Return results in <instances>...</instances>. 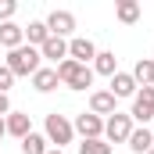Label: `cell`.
I'll list each match as a JSON object with an SVG mask.
<instances>
[{
	"instance_id": "cell-1",
	"label": "cell",
	"mask_w": 154,
	"mask_h": 154,
	"mask_svg": "<svg viewBox=\"0 0 154 154\" xmlns=\"http://www.w3.org/2000/svg\"><path fill=\"white\" fill-rule=\"evenodd\" d=\"M39 50L36 47H29V43H22V47H14L11 54H7V68H11V75H36L39 72Z\"/></svg>"
},
{
	"instance_id": "cell-2",
	"label": "cell",
	"mask_w": 154,
	"mask_h": 154,
	"mask_svg": "<svg viewBox=\"0 0 154 154\" xmlns=\"http://www.w3.org/2000/svg\"><path fill=\"white\" fill-rule=\"evenodd\" d=\"M57 79H61L68 90H86V86H93V68H90V65H79L72 57H65V61L57 65Z\"/></svg>"
},
{
	"instance_id": "cell-3",
	"label": "cell",
	"mask_w": 154,
	"mask_h": 154,
	"mask_svg": "<svg viewBox=\"0 0 154 154\" xmlns=\"http://www.w3.org/2000/svg\"><path fill=\"white\" fill-rule=\"evenodd\" d=\"M72 136H75V125H72L65 115H57V111L47 115V140L57 143V151H61L65 143H72Z\"/></svg>"
},
{
	"instance_id": "cell-4",
	"label": "cell",
	"mask_w": 154,
	"mask_h": 154,
	"mask_svg": "<svg viewBox=\"0 0 154 154\" xmlns=\"http://www.w3.org/2000/svg\"><path fill=\"white\" fill-rule=\"evenodd\" d=\"M133 122H154V86H143V90H136V97H133V111H129Z\"/></svg>"
},
{
	"instance_id": "cell-5",
	"label": "cell",
	"mask_w": 154,
	"mask_h": 154,
	"mask_svg": "<svg viewBox=\"0 0 154 154\" xmlns=\"http://www.w3.org/2000/svg\"><path fill=\"white\" fill-rule=\"evenodd\" d=\"M129 133H133V118L122 115V111H115V115L104 122V140H111V143H125Z\"/></svg>"
},
{
	"instance_id": "cell-6",
	"label": "cell",
	"mask_w": 154,
	"mask_h": 154,
	"mask_svg": "<svg viewBox=\"0 0 154 154\" xmlns=\"http://www.w3.org/2000/svg\"><path fill=\"white\" fill-rule=\"evenodd\" d=\"M75 133H82V140H104V118L82 111V115L75 118Z\"/></svg>"
},
{
	"instance_id": "cell-7",
	"label": "cell",
	"mask_w": 154,
	"mask_h": 154,
	"mask_svg": "<svg viewBox=\"0 0 154 154\" xmlns=\"http://www.w3.org/2000/svg\"><path fill=\"white\" fill-rule=\"evenodd\" d=\"M115 104H118V100L111 97V90H93V93H90V115H97V118H100V115L111 118L118 111Z\"/></svg>"
},
{
	"instance_id": "cell-8",
	"label": "cell",
	"mask_w": 154,
	"mask_h": 154,
	"mask_svg": "<svg viewBox=\"0 0 154 154\" xmlns=\"http://www.w3.org/2000/svg\"><path fill=\"white\" fill-rule=\"evenodd\" d=\"M47 29H50V36H61V39H65L72 29H75V14H72V11H50Z\"/></svg>"
},
{
	"instance_id": "cell-9",
	"label": "cell",
	"mask_w": 154,
	"mask_h": 154,
	"mask_svg": "<svg viewBox=\"0 0 154 154\" xmlns=\"http://www.w3.org/2000/svg\"><path fill=\"white\" fill-rule=\"evenodd\" d=\"M68 57H72V61H79V65H90V61L97 57V47H93V39L75 36L72 43H68Z\"/></svg>"
},
{
	"instance_id": "cell-10",
	"label": "cell",
	"mask_w": 154,
	"mask_h": 154,
	"mask_svg": "<svg viewBox=\"0 0 154 154\" xmlns=\"http://www.w3.org/2000/svg\"><path fill=\"white\" fill-rule=\"evenodd\" d=\"M136 90H140V86H136V79H133V72H115V75H111V97H136Z\"/></svg>"
},
{
	"instance_id": "cell-11",
	"label": "cell",
	"mask_w": 154,
	"mask_h": 154,
	"mask_svg": "<svg viewBox=\"0 0 154 154\" xmlns=\"http://www.w3.org/2000/svg\"><path fill=\"white\" fill-rule=\"evenodd\" d=\"M39 57H47V61H57V65H61V61L68 57V43H65L61 36H50L43 47H39Z\"/></svg>"
},
{
	"instance_id": "cell-12",
	"label": "cell",
	"mask_w": 154,
	"mask_h": 154,
	"mask_svg": "<svg viewBox=\"0 0 154 154\" xmlns=\"http://www.w3.org/2000/svg\"><path fill=\"white\" fill-rule=\"evenodd\" d=\"M4 129H7L11 136H18V140H25V136L32 133V125H29V115H22V111H11V115L4 118Z\"/></svg>"
},
{
	"instance_id": "cell-13",
	"label": "cell",
	"mask_w": 154,
	"mask_h": 154,
	"mask_svg": "<svg viewBox=\"0 0 154 154\" xmlns=\"http://www.w3.org/2000/svg\"><path fill=\"white\" fill-rule=\"evenodd\" d=\"M125 143H129V151H133V154H147V151L154 147V133L147 129V125H143V129H133Z\"/></svg>"
},
{
	"instance_id": "cell-14",
	"label": "cell",
	"mask_w": 154,
	"mask_h": 154,
	"mask_svg": "<svg viewBox=\"0 0 154 154\" xmlns=\"http://www.w3.org/2000/svg\"><path fill=\"white\" fill-rule=\"evenodd\" d=\"M22 39H25V29H22V25H14V22H4V25H0V43H4L7 50L22 47Z\"/></svg>"
},
{
	"instance_id": "cell-15",
	"label": "cell",
	"mask_w": 154,
	"mask_h": 154,
	"mask_svg": "<svg viewBox=\"0 0 154 154\" xmlns=\"http://www.w3.org/2000/svg\"><path fill=\"white\" fill-rule=\"evenodd\" d=\"M93 72H100V75H115L118 72V57L111 54V50H97V57H93Z\"/></svg>"
},
{
	"instance_id": "cell-16",
	"label": "cell",
	"mask_w": 154,
	"mask_h": 154,
	"mask_svg": "<svg viewBox=\"0 0 154 154\" xmlns=\"http://www.w3.org/2000/svg\"><path fill=\"white\" fill-rule=\"evenodd\" d=\"M57 82H61V79H57V68H39L36 75H32V86H36L39 93H50Z\"/></svg>"
},
{
	"instance_id": "cell-17",
	"label": "cell",
	"mask_w": 154,
	"mask_h": 154,
	"mask_svg": "<svg viewBox=\"0 0 154 154\" xmlns=\"http://www.w3.org/2000/svg\"><path fill=\"white\" fill-rule=\"evenodd\" d=\"M25 39H29V47H43V43L50 39L47 22H29V25H25Z\"/></svg>"
},
{
	"instance_id": "cell-18",
	"label": "cell",
	"mask_w": 154,
	"mask_h": 154,
	"mask_svg": "<svg viewBox=\"0 0 154 154\" xmlns=\"http://www.w3.org/2000/svg\"><path fill=\"white\" fill-rule=\"evenodd\" d=\"M115 14H118L122 25H133V22L140 18V4H136V0H118V4H115Z\"/></svg>"
},
{
	"instance_id": "cell-19",
	"label": "cell",
	"mask_w": 154,
	"mask_h": 154,
	"mask_svg": "<svg viewBox=\"0 0 154 154\" xmlns=\"http://www.w3.org/2000/svg\"><path fill=\"white\" fill-rule=\"evenodd\" d=\"M133 79H136V86H140V82H143V86H154V61L151 57H140V61H136Z\"/></svg>"
},
{
	"instance_id": "cell-20",
	"label": "cell",
	"mask_w": 154,
	"mask_h": 154,
	"mask_svg": "<svg viewBox=\"0 0 154 154\" xmlns=\"http://www.w3.org/2000/svg\"><path fill=\"white\" fill-rule=\"evenodd\" d=\"M22 154H47V136L29 133V136L22 140Z\"/></svg>"
},
{
	"instance_id": "cell-21",
	"label": "cell",
	"mask_w": 154,
	"mask_h": 154,
	"mask_svg": "<svg viewBox=\"0 0 154 154\" xmlns=\"http://www.w3.org/2000/svg\"><path fill=\"white\" fill-rule=\"evenodd\" d=\"M79 154H111V143L108 140H82Z\"/></svg>"
},
{
	"instance_id": "cell-22",
	"label": "cell",
	"mask_w": 154,
	"mask_h": 154,
	"mask_svg": "<svg viewBox=\"0 0 154 154\" xmlns=\"http://www.w3.org/2000/svg\"><path fill=\"white\" fill-rule=\"evenodd\" d=\"M14 11H18V4H14V0H0V25H4V22H11V14H14Z\"/></svg>"
},
{
	"instance_id": "cell-23",
	"label": "cell",
	"mask_w": 154,
	"mask_h": 154,
	"mask_svg": "<svg viewBox=\"0 0 154 154\" xmlns=\"http://www.w3.org/2000/svg\"><path fill=\"white\" fill-rule=\"evenodd\" d=\"M11 82H14L11 68H7V65H0V93H7V90H11Z\"/></svg>"
},
{
	"instance_id": "cell-24",
	"label": "cell",
	"mask_w": 154,
	"mask_h": 154,
	"mask_svg": "<svg viewBox=\"0 0 154 154\" xmlns=\"http://www.w3.org/2000/svg\"><path fill=\"white\" fill-rule=\"evenodd\" d=\"M11 115V100H7V93H0V118Z\"/></svg>"
},
{
	"instance_id": "cell-25",
	"label": "cell",
	"mask_w": 154,
	"mask_h": 154,
	"mask_svg": "<svg viewBox=\"0 0 154 154\" xmlns=\"http://www.w3.org/2000/svg\"><path fill=\"white\" fill-rule=\"evenodd\" d=\"M4 136H7V129H4V118H0V140H4Z\"/></svg>"
},
{
	"instance_id": "cell-26",
	"label": "cell",
	"mask_w": 154,
	"mask_h": 154,
	"mask_svg": "<svg viewBox=\"0 0 154 154\" xmlns=\"http://www.w3.org/2000/svg\"><path fill=\"white\" fill-rule=\"evenodd\" d=\"M47 154H65V151H57V147H54V151H47Z\"/></svg>"
},
{
	"instance_id": "cell-27",
	"label": "cell",
	"mask_w": 154,
	"mask_h": 154,
	"mask_svg": "<svg viewBox=\"0 0 154 154\" xmlns=\"http://www.w3.org/2000/svg\"><path fill=\"white\" fill-rule=\"evenodd\" d=\"M147 154H154V147H151V151H147Z\"/></svg>"
},
{
	"instance_id": "cell-28",
	"label": "cell",
	"mask_w": 154,
	"mask_h": 154,
	"mask_svg": "<svg viewBox=\"0 0 154 154\" xmlns=\"http://www.w3.org/2000/svg\"><path fill=\"white\" fill-rule=\"evenodd\" d=\"M151 133H154V125H151Z\"/></svg>"
}]
</instances>
